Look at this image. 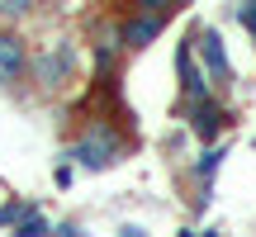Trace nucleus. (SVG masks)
I'll list each match as a JSON object with an SVG mask.
<instances>
[{
    "mask_svg": "<svg viewBox=\"0 0 256 237\" xmlns=\"http://www.w3.org/2000/svg\"><path fill=\"white\" fill-rule=\"evenodd\" d=\"M190 128L204 138V142H214L218 128H223V110H218L214 100H194V104H190Z\"/></svg>",
    "mask_w": 256,
    "mask_h": 237,
    "instance_id": "0eeeda50",
    "label": "nucleus"
},
{
    "mask_svg": "<svg viewBox=\"0 0 256 237\" xmlns=\"http://www.w3.org/2000/svg\"><path fill=\"white\" fill-rule=\"evenodd\" d=\"M34 5H38V0H0V14H5V19H19V14H28Z\"/></svg>",
    "mask_w": 256,
    "mask_h": 237,
    "instance_id": "9b49d317",
    "label": "nucleus"
},
{
    "mask_svg": "<svg viewBox=\"0 0 256 237\" xmlns=\"http://www.w3.org/2000/svg\"><path fill=\"white\" fill-rule=\"evenodd\" d=\"M48 232H52V228H48V218H43L38 209H28L24 218L14 223V237H48Z\"/></svg>",
    "mask_w": 256,
    "mask_h": 237,
    "instance_id": "6e6552de",
    "label": "nucleus"
},
{
    "mask_svg": "<svg viewBox=\"0 0 256 237\" xmlns=\"http://www.w3.org/2000/svg\"><path fill=\"white\" fill-rule=\"evenodd\" d=\"M138 5H142V14H162V19H166L180 0H138Z\"/></svg>",
    "mask_w": 256,
    "mask_h": 237,
    "instance_id": "f8f14e48",
    "label": "nucleus"
},
{
    "mask_svg": "<svg viewBox=\"0 0 256 237\" xmlns=\"http://www.w3.org/2000/svg\"><path fill=\"white\" fill-rule=\"evenodd\" d=\"M76 62H81V57H76L72 38H52V43L34 57V81L43 86V90H62V86L76 81Z\"/></svg>",
    "mask_w": 256,
    "mask_h": 237,
    "instance_id": "f03ea898",
    "label": "nucleus"
},
{
    "mask_svg": "<svg viewBox=\"0 0 256 237\" xmlns=\"http://www.w3.org/2000/svg\"><path fill=\"white\" fill-rule=\"evenodd\" d=\"M200 57H204V66H209V86H232V62H228L223 38L214 34V28L200 34Z\"/></svg>",
    "mask_w": 256,
    "mask_h": 237,
    "instance_id": "7ed1b4c3",
    "label": "nucleus"
},
{
    "mask_svg": "<svg viewBox=\"0 0 256 237\" xmlns=\"http://www.w3.org/2000/svg\"><path fill=\"white\" fill-rule=\"evenodd\" d=\"M57 237H90V232H86V228H76V223H62V228H52Z\"/></svg>",
    "mask_w": 256,
    "mask_h": 237,
    "instance_id": "4468645a",
    "label": "nucleus"
},
{
    "mask_svg": "<svg viewBox=\"0 0 256 237\" xmlns=\"http://www.w3.org/2000/svg\"><path fill=\"white\" fill-rule=\"evenodd\" d=\"M124 152H128L124 138L114 133L110 124H95V128H86V133L76 138V147L66 156H72L76 166H86V171H110L114 162H124Z\"/></svg>",
    "mask_w": 256,
    "mask_h": 237,
    "instance_id": "f257e3e1",
    "label": "nucleus"
},
{
    "mask_svg": "<svg viewBox=\"0 0 256 237\" xmlns=\"http://www.w3.org/2000/svg\"><path fill=\"white\" fill-rule=\"evenodd\" d=\"M24 72H28L24 38L5 28V34H0V86H14V81H24Z\"/></svg>",
    "mask_w": 256,
    "mask_h": 237,
    "instance_id": "20e7f679",
    "label": "nucleus"
},
{
    "mask_svg": "<svg viewBox=\"0 0 256 237\" xmlns=\"http://www.w3.org/2000/svg\"><path fill=\"white\" fill-rule=\"evenodd\" d=\"M238 19L252 28V38H256V0H242V5H238Z\"/></svg>",
    "mask_w": 256,
    "mask_h": 237,
    "instance_id": "ddd939ff",
    "label": "nucleus"
},
{
    "mask_svg": "<svg viewBox=\"0 0 256 237\" xmlns=\"http://www.w3.org/2000/svg\"><path fill=\"white\" fill-rule=\"evenodd\" d=\"M176 72H180V86H185V95H190V104L194 100H209V76L200 72L190 43H180V52H176Z\"/></svg>",
    "mask_w": 256,
    "mask_h": 237,
    "instance_id": "39448f33",
    "label": "nucleus"
},
{
    "mask_svg": "<svg viewBox=\"0 0 256 237\" xmlns=\"http://www.w3.org/2000/svg\"><path fill=\"white\" fill-rule=\"evenodd\" d=\"M218 162H223V147H209V152L194 162V176H200V185L209 190V180H214V171H218Z\"/></svg>",
    "mask_w": 256,
    "mask_h": 237,
    "instance_id": "1a4fd4ad",
    "label": "nucleus"
},
{
    "mask_svg": "<svg viewBox=\"0 0 256 237\" xmlns=\"http://www.w3.org/2000/svg\"><path fill=\"white\" fill-rule=\"evenodd\" d=\"M119 237H147V232L138 228V223H124V228H119Z\"/></svg>",
    "mask_w": 256,
    "mask_h": 237,
    "instance_id": "2eb2a0df",
    "label": "nucleus"
},
{
    "mask_svg": "<svg viewBox=\"0 0 256 237\" xmlns=\"http://www.w3.org/2000/svg\"><path fill=\"white\" fill-rule=\"evenodd\" d=\"M28 209H34V204H19V200H14V204H0V228H14Z\"/></svg>",
    "mask_w": 256,
    "mask_h": 237,
    "instance_id": "9d476101",
    "label": "nucleus"
},
{
    "mask_svg": "<svg viewBox=\"0 0 256 237\" xmlns=\"http://www.w3.org/2000/svg\"><path fill=\"white\" fill-rule=\"evenodd\" d=\"M162 28H166L162 14H133V19L119 28V38H124V48H133V52H138V48L156 43V34H162Z\"/></svg>",
    "mask_w": 256,
    "mask_h": 237,
    "instance_id": "423d86ee",
    "label": "nucleus"
}]
</instances>
